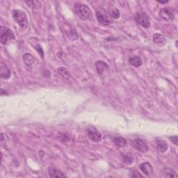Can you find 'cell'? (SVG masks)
<instances>
[{"mask_svg":"<svg viewBox=\"0 0 178 178\" xmlns=\"http://www.w3.org/2000/svg\"><path fill=\"white\" fill-rule=\"evenodd\" d=\"M89 139L93 142L98 143L102 140V135L100 132L96 131H89L88 132Z\"/></svg>","mask_w":178,"mask_h":178,"instance_id":"cell-11","label":"cell"},{"mask_svg":"<svg viewBox=\"0 0 178 178\" xmlns=\"http://www.w3.org/2000/svg\"><path fill=\"white\" fill-rule=\"evenodd\" d=\"M109 13L112 18L117 19L120 17V11L118 9H117L115 7H111L109 10Z\"/></svg>","mask_w":178,"mask_h":178,"instance_id":"cell-19","label":"cell"},{"mask_svg":"<svg viewBox=\"0 0 178 178\" xmlns=\"http://www.w3.org/2000/svg\"><path fill=\"white\" fill-rule=\"evenodd\" d=\"M133 146L136 150L139 152H143V153H146L149 151V147L147 144L142 139H136L133 142Z\"/></svg>","mask_w":178,"mask_h":178,"instance_id":"cell-7","label":"cell"},{"mask_svg":"<svg viewBox=\"0 0 178 178\" xmlns=\"http://www.w3.org/2000/svg\"><path fill=\"white\" fill-rule=\"evenodd\" d=\"M132 177H143L142 175H141L139 173H138V172H136V171H135L134 173H132V175H131Z\"/></svg>","mask_w":178,"mask_h":178,"instance_id":"cell-23","label":"cell"},{"mask_svg":"<svg viewBox=\"0 0 178 178\" xmlns=\"http://www.w3.org/2000/svg\"><path fill=\"white\" fill-rule=\"evenodd\" d=\"M12 15L14 20L19 24V26L22 29H26L28 26V20L26 13L22 10L15 9V10L13 11Z\"/></svg>","mask_w":178,"mask_h":178,"instance_id":"cell-1","label":"cell"},{"mask_svg":"<svg viewBox=\"0 0 178 178\" xmlns=\"http://www.w3.org/2000/svg\"><path fill=\"white\" fill-rule=\"evenodd\" d=\"M23 60L25 64L27 66H31L35 61V58L31 54H24L23 55Z\"/></svg>","mask_w":178,"mask_h":178,"instance_id":"cell-17","label":"cell"},{"mask_svg":"<svg viewBox=\"0 0 178 178\" xmlns=\"http://www.w3.org/2000/svg\"><path fill=\"white\" fill-rule=\"evenodd\" d=\"M11 71L9 70L8 67L4 63L2 62L0 63V77L1 78L7 79L11 77Z\"/></svg>","mask_w":178,"mask_h":178,"instance_id":"cell-9","label":"cell"},{"mask_svg":"<svg viewBox=\"0 0 178 178\" xmlns=\"http://www.w3.org/2000/svg\"><path fill=\"white\" fill-rule=\"evenodd\" d=\"M96 18L97 21L99 22L100 24L104 25V26H107V25H109L110 23V21L109 20V19L107 18V17L100 12H96Z\"/></svg>","mask_w":178,"mask_h":178,"instance_id":"cell-12","label":"cell"},{"mask_svg":"<svg viewBox=\"0 0 178 178\" xmlns=\"http://www.w3.org/2000/svg\"><path fill=\"white\" fill-rule=\"evenodd\" d=\"M160 16L165 21L170 22L174 20L175 14L172 9L169 8H164L160 12Z\"/></svg>","mask_w":178,"mask_h":178,"instance_id":"cell-6","label":"cell"},{"mask_svg":"<svg viewBox=\"0 0 178 178\" xmlns=\"http://www.w3.org/2000/svg\"><path fill=\"white\" fill-rule=\"evenodd\" d=\"M170 141L171 142L173 143V144H174L176 146L178 145V137L177 136H171V137H170Z\"/></svg>","mask_w":178,"mask_h":178,"instance_id":"cell-22","label":"cell"},{"mask_svg":"<svg viewBox=\"0 0 178 178\" xmlns=\"http://www.w3.org/2000/svg\"><path fill=\"white\" fill-rule=\"evenodd\" d=\"M129 62L132 66L136 67V68L140 67L143 63L141 59L140 58L139 56H130L129 58Z\"/></svg>","mask_w":178,"mask_h":178,"instance_id":"cell-13","label":"cell"},{"mask_svg":"<svg viewBox=\"0 0 178 178\" xmlns=\"http://www.w3.org/2000/svg\"><path fill=\"white\" fill-rule=\"evenodd\" d=\"M113 141L114 143V144H115L116 146H118V147H120V148L125 147V145L127 144L126 140L122 137L114 138L113 139Z\"/></svg>","mask_w":178,"mask_h":178,"instance_id":"cell-18","label":"cell"},{"mask_svg":"<svg viewBox=\"0 0 178 178\" xmlns=\"http://www.w3.org/2000/svg\"><path fill=\"white\" fill-rule=\"evenodd\" d=\"M58 71L59 72V74L63 76L64 78H68L70 77L69 71L65 68H59Z\"/></svg>","mask_w":178,"mask_h":178,"instance_id":"cell-20","label":"cell"},{"mask_svg":"<svg viewBox=\"0 0 178 178\" xmlns=\"http://www.w3.org/2000/svg\"><path fill=\"white\" fill-rule=\"evenodd\" d=\"M157 148L160 152H165L168 148V144L163 140H157Z\"/></svg>","mask_w":178,"mask_h":178,"instance_id":"cell-14","label":"cell"},{"mask_svg":"<svg viewBox=\"0 0 178 178\" xmlns=\"http://www.w3.org/2000/svg\"><path fill=\"white\" fill-rule=\"evenodd\" d=\"M75 11L79 18L83 20H87L92 17V12L88 6L86 4H76L75 6Z\"/></svg>","mask_w":178,"mask_h":178,"instance_id":"cell-2","label":"cell"},{"mask_svg":"<svg viewBox=\"0 0 178 178\" xmlns=\"http://www.w3.org/2000/svg\"><path fill=\"white\" fill-rule=\"evenodd\" d=\"M14 39L15 36L13 31L8 27H1L0 28V40L3 45H6Z\"/></svg>","mask_w":178,"mask_h":178,"instance_id":"cell-3","label":"cell"},{"mask_svg":"<svg viewBox=\"0 0 178 178\" xmlns=\"http://www.w3.org/2000/svg\"><path fill=\"white\" fill-rule=\"evenodd\" d=\"M152 39H153V42L154 44L157 45L160 47H163L166 45V38H165L163 35H161L160 34H154L153 35V37H152Z\"/></svg>","mask_w":178,"mask_h":178,"instance_id":"cell-10","label":"cell"},{"mask_svg":"<svg viewBox=\"0 0 178 178\" xmlns=\"http://www.w3.org/2000/svg\"><path fill=\"white\" fill-rule=\"evenodd\" d=\"M136 21L144 28L148 29L150 27V20H149L148 15L144 13L136 14Z\"/></svg>","mask_w":178,"mask_h":178,"instance_id":"cell-5","label":"cell"},{"mask_svg":"<svg viewBox=\"0 0 178 178\" xmlns=\"http://www.w3.org/2000/svg\"><path fill=\"white\" fill-rule=\"evenodd\" d=\"M123 160H124V162H125V164H131L133 163L134 158H133L132 156L130 154H125V156H124Z\"/></svg>","mask_w":178,"mask_h":178,"instance_id":"cell-21","label":"cell"},{"mask_svg":"<svg viewBox=\"0 0 178 178\" xmlns=\"http://www.w3.org/2000/svg\"><path fill=\"white\" fill-rule=\"evenodd\" d=\"M139 168L148 177H152L154 175V170L152 165L148 162H144L139 165Z\"/></svg>","mask_w":178,"mask_h":178,"instance_id":"cell-8","label":"cell"},{"mask_svg":"<svg viewBox=\"0 0 178 178\" xmlns=\"http://www.w3.org/2000/svg\"><path fill=\"white\" fill-rule=\"evenodd\" d=\"M95 68L100 77H105L109 74V68L107 63L103 61H97L95 63Z\"/></svg>","mask_w":178,"mask_h":178,"instance_id":"cell-4","label":"cell"},{"mask_svg":"<svg viewBox=\"0 0 178 178\" xmlns=\"http://www.w3.org/2000/svg\"><path fill=\"white\" fill-rule=\"evenodd\" d=\"M49 175L51 177H65V175L63 174L61 171H60L57 169H55L54 168H50L48 169Z\"/></svg>","mask_w":178,"mask_h":178,"instance_id":"cell-15","label":"cell"},{"mask_svg":"<svg viewBox=\"0 0 178 178\" xmlns=\"http://www.w3.org/2000/svg\"><path fill=\"white\" fill-rule=\"evenodd\" d=\"M159 3H161V4H165V3H167L168 1V0H166V1H165V2H160V1H157Z\"/></svg>","mask_w":178,"mask_h":178,"instance_id":"cell-24","label":"cell"},{"mask_svg":"<svg viewBox=\"0 0 178 178\" xmlns=\"http://www.w3.org/2000/svg\"><path fill=\"white\" fill-rule=\"evenodd\" d=\"M163 174L165 177H177V175L175 170L173 168H166L163 170Z\"/></svg>","mask_w":178,"mask_h":178,"instance_id":"cell-16","label":"cell"}]
</instances>
